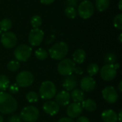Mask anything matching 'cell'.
I'll return each instance as SVG.
<instances>
[{"label": "cell", "instance_id": "cell-13", "mask_svg": "<svg viewBox=\"0 0 122 122\" xmlns=\"http://www.w3.org/2000/svg\"><path fill=\"white\" fill-rule=\"evenodd\" d=\"M83 112V108L81 103L74 102L69 104L66 109V114L71 119L77 118L81 116Z\"/></svg>", "mask_w": 122, "mask_h": 122}, {"label": "cell", "instance_id": "cell-16", "mask_svg": "<svg viewBox=\"0 0 122 122\" xmlns=\"http://www.w3.org/2000/svg\"><path fill=\"white\" fill-rule=\"evenodd\" d=\"M62 86L66 91H72L77 86V79L76 76L71 74L66 76L62 81Z\"/></svg>", "mask_w": 122, "mask_h": 122}, {"label": "cell", "instance_id": "cell-8", "mask_svg": "<svg viewBox=\"0 0 122 122\" xmlns=\"http://www.w3.org/2000/svg\"><path fill=\"white\" fill-rule=\"evenodd\" d=\"M34 78L33 74L29 71H22L19 72L16 77V84L19 87H28L34 82Z\"/></svg>", "mask_w": 122, "mask_h": 122}, {"label": "cell", "instance_id": "cell-2", "mask_svg": "<svg viewBox=\"0 0 122 122\" xmlns=\"http://www.w3.org/2000/svg\"><path fill=\"white\" fill-rule=\"evenodd\" d=\"M69 52V46L66 43L59 41L54 44L49 49V54L51 59L54 60H61L65 58Z\"/></svg>", "mask_w": 122, "mask_h": 122}, {"label": "cell", "instance_id": "cell-19", "mask_svg": "<svg viewBox=\"0 0 122 122\" xmlns=\"http://www.w3.org/2000/svg\"><path fill=\"white\" fill-rule=\"evenodd\" d=\"M73 61L77 64H82L86 59V52L82 49H76L73 54Z\"/></svg>", "mask_w": 122, "mask_h": 122}, {"label": "cell", "instance_id": "cell-11", "mask_svg": "<svg viewBox=\"0 0 122 122\" xmlns=\"http://www.w3.org/2000/svg\"><path fill=\"white\" fill-rule=\"evenodd\" d=\"M16 36L11 31H5L1 36V42L6 49L13 48L16 44Z\"/></svg>", "mask_w": 122, "mask_h": 122}, {"label": "cell", "instance_id": "cell-14", "mask_svg": "<svg viewBox=\"0 0 122 122\" xmlns=\"http://www.w3.org/2000/svg\"><path fill=\"white\" fill-rule=\"evenodd\" d=\"M80 86L82 91L86 92H90L93 91L96 87V81L92 76H84L81 79Z\"/></svg>", "mask_w": 122, "mask_h": 122}, {"label": "cell", "instance_id": "cell-42", "mask_svg": "<svg viewBox=\"0 0 122 122\" xmlns=\"http://www.w3.org/2000/svg\"><path fill=\"white\" fill-rule=\"evenodd\" d=\"M122 0H120V1H119V10H122Z\"/></svg>", "mask_w": 122, "mask_h": 122}, {"label": "cell", "instance_id": "cell-20", "mask_svg": "<svg viewBox=\"0 0 122 122\" xmlns=\"http://www.w3.org/2000/svg\"><path fill=\"white\" fill-rule=\"evenodd\" d=\"M70 97L74 101V102L80 103L84 100L85 95L82 90H80L78 89H74L72 90V92L70 94Z\"/></svg>", "mask_w": 122, "mask_h": 122}, {"label": "cell", "instance_id": "cell-24", "mask_svg": "<svg viewBox=\"0 0 122 122\" xmlns=\"http://www.w3.org/2000/svg\"><path fill=\"white\" fill-rule=\"evenodd\" d=\"M9 79L6 75H0V91H6L9 86Z\"/></svg>", "mask_w": 122, "mask_h": 122}, {"label": "cell", "instance_id": "cell-25", "mask_svg": "<svg viewBox=\"0 0 122 122\" xmlns=\"http://www.w3.org/2000/svg\"><path fill=\"white\" fill-rule=\"evenodd\" d=\"M86 71H87V73L89 75V76H93L96 75L99 72V66L97 64L92 63V64H90L87 66Z\"/></svg>", "mask_w": 122, "mask_h": 122}, {"label": "cell", "instance_id": "cell-23", "mask_svg": "<svg viewBox=\"0 0 122 122\" xmlns=\"http://www.w3.org/2000/svg\"><path fill=\"white\" fill-rule=\"evenodd\" d=\"M12 26V21L8 18L3 19L0 21V29L4 31H8Z\"/></svg>", "mask_w": 122, "mask_h": 122}, {"label": "cell", "instance_id": "cell-32", "mask_svg": "<svg viewBox=\"0 0 122 122\" xmlns=\"http://www.w3.org/2000/svg\"><path fill=\"white\" fill-rule=\"evenodd\" d=\"M114 25L119 30L122 29V14H117L114 19Z\"/></svg>", "mask_w": 122, "mask_h": 122}, {"label": "cell", "instance_id": "cell-10", "mask_svg": "<svg viewBox=\"0 0 122 122\" xmlns=\"http://www.w3.org/2000/svg\"><path fill=\"white\" fill-rule=\"evenodd\" d=\"M44 39V31L39 29H33L29 34V42L33 46H36L41 44Z\"/></svg>", "mask_w": 122, "mask_h": 122}, {"label": "cell", "instance_id": "cell-18", "mask_svg": "<svg viewBox=\"0 0 122 122\" xmlns=\"http://www.w3.org/2000/svg\"><path fill=\"white\" fill-rule=\"evenodd\" d=\"M102 119L104 122H117L118 121V114L112 109H107L102 112Z\"/></svg>", "mask_w": 122, "mask_h": 122}, {"label": "cell", "instance_id": "cell-6", "mask_svg": "<svg viewBox=\"0 0 122 122\" xmlns=\"http://www.w3.org/2000/svg\"><path fill=\"white\" fill-rule=\"evenodd\" d=\"M94 12V6L92 1L84 0L78 6V14L84 19H89Z\"/></svg>", "mask_w": 122, "mask_h": 122}, {"label": "cell", "instance_id": "cell-34", "mask_svg": "<svg viewBox=\"0 0 122 122\" xmlns=\"http://www.w3.org/2000/svg\"><path fill=\"white\" fill-rule=\"evenodd\" d=\"M8 122H21V119L19 115L14 114L9 118Z\"/></svg>", "mask_w": 122, "mask_h": 122}, {"label": "cell", "instance_id": "cell-35", "mask_svg": "<svg viewBox=\"0 0 122 122\" xmlns=\"http://www.w3.org/2000/svg\"><path fill=\"white\" fill-rule=\"evenodd\" d=\"M78 3V0H66L64 4L66 5V7L67 6H71V7H74L77 5Z\"/></svg>", "mask_w": 122, "mask_h": 122}, {"label": "cell", "instance_id": "cell-36", "mask_svg": "<svg viewBox=\"0 0 122 122\" xmlns=\"http://www.w3.org/2000/svg\"><path fill=\"white\" fill-rule=\"evenodd\" d=\"M57 122H75L72 119L69 117H63L60 119Z\"/></svg>", "mask_w": 122, "mask_h": 122}, {"label": "cell", "instance_id": "cell-5", "mask_svg": "<svg viewBox=\"0 0 122 122\" xmlns=\"http://www.w3.org/2000/svg\"><path fill=\"white\" fill-rule=\"evenodd\" d=\"M75 67V62L72 60L70 59H63L58 64L57 71L61 75L66 76L72 74Z\"/></svg>", "mask_w": 122, "mask_h": 122}, {"label": "cell", "instance_id": "cell-33", "mask_svg": "<svg viewBox=\"0 0 122 122\" xmlns=\"http://www.w3.org/2000/svg\"><path fill=\"white\" fill-rule=\"evenodd\" d=\"M19 87L16 84H13L9 86V92L11 94H16L19 92Z\"/></svg>", "mask_w": 122, "mask_h": 122}, {"label": "cell", "instance_id": "cell-31", "mask_svg": "<svg viewBox=\"0 0 122 122\" xmlns=\"http://www.w3.org/2000/svg\"><path fill=\"white\" fill-rule=\"evenodd\" d=\"M116 55L113 53H108L106 54L104 61L107 64H114L116 63Z\"/></svg>", "mask_w": 122, "mask_h": 122}, {"label": "cell", "instance_id": "cell-39", "mask_svg": "<svg viewBox=\"0 0 122 122\" xmlns=\"http://www.w3.org/2000/svg\"><path fill=\"white\" fill-rule=\"evenodd\" d=\"M74 72H75L77 74H83V69L80 67H75Z\"/></svg>", "mask_w": 122, "mask_h": 122}, {"label": "cell", "instance_id": "cell-7", "mask_svg": "<svg viewBox=\"0 0 122 122\" xmlns=\"http://www.w3.org/2000/svg\"><path fill=\"white\" fill-rule=\"evenodd\" d=\"M31 51L32 49L29 46L26 44H21L15 49L14 55L16 61H26L31 56Z\"/></svg>", "mask_w": 122, "mask_h": 122}, {"label": "cell", "instance_id": "cell-28", "mask_svg": "<svg viewBox=\"0 0 122 122\" xmlns=\"http://www.w3.org/2000/svg\"><path fill=\"white\" fill-rule=\"evenodd\" d=\"M64 14L69 19H74L77 14L76 9L74 7H71V6L66 7L65 10H64Z\"/></svg>", "mask_w": 122, "mask_h": 122}, {"label": "cell", "instance_id": "cell-21", "mask_svg": "<svg viewBox=\"0 0 122 122\" xmlns=\"http://www.w3.org/2000/svg\"><path fill=\"white\" fill-rule=\"evenodd\" d=\"M81 106H82L83 109H84L86 111L89 112H94L97 107L96 102L91 99H87L84 100L82 102Z\"/></svg>", "mask_w": 122, "mask_h": 122}, {"label": "cell", "instance_id": "cell-15", "mask_svg": "<svg viewBox=\"0 0 122 122\" xmlns=\"http://www.w3.org/2000/svg\"><path fill=\"white\" fill-rule=\"evenodd\" d=\"M44 112L49 116L56 115L59 112V106L56 102L48 100L43 105Z\"/></svg>", "mask_w": 122, "mask_h": 122}, {"label": "cell", "instance_id": "cell-41", "mask_svg": "<svg viewBox=\"0 0 122 122\" xmlns=\"http://www.w3.org/2000/svg\"><path fill=\"white\" fill-rule=\"evenodd\" d=\"M122 81H121V82L119 84V92H122Z\"/></svg>", "mask_w": 122, "mask_h": 122}, {"label": "cell", "instance_id": "cell-40", "mask_svg": "<svg viewBox=\"0 0 122 122\" xmlns=\"http://www.w3.org/2000/svg\"><path fill=\"white\" fill-rule=\"evenodd\" d=\"M118 120L119 121V122H122V111H120V112L118 115Z\"/></svg>", "mask_w": 122, "mask_h": 122}, {"label": "cell", "instance_id": "cell-37", "mask_svg": "<svg viewBox=\"0 0 122 122\" xmlns=\"http://www.w3.org/2000/svg\"><path fill=\"white\" fill-rule=\"evenodd\" d=\"M76 122H90L89 119L86 117H79Z\"/></svg>", "mask_w": 122, "mask_h": 122}, {"label": "cell", "instance_id": "cell-1", "mask_svg": "<svg viewBox=\"0 0 122 122\" xmlns=\"http://www.w3.org/2000/svg\"><path fill=\"white\" fill-rule=\"evenodd\" d=\"M17 109L16 99L10 94L4 92H0V113L9 114Z\"/></svg>", "mask_w": 122, "mask_h": 122}, {"label": "cell", "instance_id": "cell-29", "mask_svg": "<svg viewBox=\"0 0 122 122\" xmlns=\"http://www.w3.org/2000/svg\"><path fill=\"white\" fill-rule=\"evenodd\" d=\"M25 97H26V99L27 100V102L29 103H35V102H38V100H39V96L34 92H28L26 94Z\"/></svg>", "mask_w": 122, "mask_h": 122}, {"label": "cell", "instance_id": "cell-17", "mask_svg": "<svg viewBox=\"0 0 122 122\" xmlns=\"http://www.w3.org/2000/svg\"><path fill=\"white\" fill-rule=\"evenodd\" d=\"M56 94V102L59 107H66L69 104L71 97L67 91H61Z\"/></svg>", "mask_w": 122, "mask_h": 122}, {"label": "cell", "instance_id": "cell-12", "mask_svg": "<svg viewBox=\"0 0 122 122\" xmlns=\"http://www.w3.org/2000/svg\"><path fill=\"white\" fill-rule=\"evenodd\" d=\"M102 97L109 104L115 103L118 100V98H119L118 93L114 86H109L105 87L102 90Z\"/></svg>", "mask_w": 122, "mask_h": 122}, {"label": "cell", "instance_id": "cell-26", "mask_svg": "<svg viewBox=\"0 0 122 122\" xmlns=\"http://www.w3.org/2000/svg\"><path fill=\"white\" fill-rule=\"evenodd\" d=\"M35 56L39 60H44L48 57V52L42 48H39L35 51Z\"/></svg>", "mask_w": 122, "mask_h": 122}, {"label": "cell", "instance_id": "cell-44", "mask_svg": "<svg viewBox=\"0 0 122 122\" xmlns=\"http://www.w3.org/2000/svg\"><path fill=\"white\" fill-rule=\"evenodd\" d=\"M4 121V119H3V117H2V116L0 114V122H3Z\"/></svg>", "mask_w": 122, "mask_h": 122}, {"label": "cell", "instance_id": "cell-9", "mask_svg": "<svg viewBox=\"0 0 122 122\" xmlns=\"http://www.w3.org/2000/svg\"><path fill=\"white\" fill-rule=\"evenodd\" d=\"M117 74V69H116L114 64H106L100 70V76L106 81H112L116 77Z\"/></svg>", "mask_w": 122, "mask_h": 122}, {"label": "cell", "instance_id": "cell-38", "mask_svg": "<svg viewBox=\"0 0 122 122\" xmlns=\"http://www.w3.org/2000/svg\"><path fill=\"white\" fill-rule=\"evenodd\" d=\"M55 0H40V2L44 5H49L52 4Z\"/></svg>", "mask_w": 122, "mask_h": 122}, {"label": "cell", "instance_id": "cell-30", "mask_svg": "<svg viewBox=\"0 0 122 122\" xmlns=\"http://www.w3.org/2000/svg\"><path fill=\"white\" fill-rule=\"evenodd\" d=\"M19 67H20V64L19 61H18L12 60L7 64V69L10 71H16L19 69Z\"/></svg>", "mask_w": 122, "mask_h": 122}, {"label": "cell", "instance_id": "cell-43", "mask_svg": "<svg viewBox=\"0 0 122 122\" xmlns=\"http://www.w3.org/2000/svg\"><path fill=\"white\" fill-rule=\"evenodd\" d=\"M122 34H119V37H118V39H119V42H121V43L122 42Z\"/></svg>", "mask_w": 122, "mask_h": 122}, {"label": "cell", "instance_id": "cell-4", "mask_svg": "<svg viewBox=\"0 0 122 122\" xmlns=\"http://www.w3.org/2000/svg\"><path fill=\"white\" fill-rule=\"evenodd\" d=\"M39 117V109L34 106H28L24 107L20 113L21 119L25 122H36Z\"/></svg>", "mask_w": 122, "mask_h": 122}, {"label": "cell", "instance_id": "cell-3", "mask_svg": "<svg viewBox=\"0 0 122 122\" xmlns=\"http://www.w3.org/2000/svg\"><path fill=\"white\" fill-rule=\"evenodd\" d=\"M56 94V88L55 84L51 81H45L41 83L39 88V94L42 99L49 100Z\"/></svg>", "mask_w": 122, "mask_h": 122}, {"label": "cell", "instance_id": "cell-27", "mask_svg": "<svg viewBox=\"0 0 122 122\" xmlns=\"http://www.w3.org/2000/svg\"><path fill=\"white\" fill-rule=\"evenodd\" d=\"M42 24V19L40 16L34 15L31 19V25L34 29L39 28Z\"/></svg>", "mask_w": 122, "mask_h": 122}, {"label": "cell", "instance_id": "cell-22", "mask_svg": "<svg viewBox=\"0 0 122 122\" xmlns=\"http://www.w3.org/2000/svg\"><path fill=\"white\" fill-rule=\"evenodd\" d=\"M110 0H96L95 5L98 11L102 12L106 11L109 6Z\"/></svg>", "mask_w": 122, "mask_h": 122}]
</instances>
